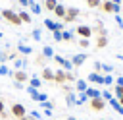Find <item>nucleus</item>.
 Segmentation results:
<instances>
[{
  "instance_id": "1",
  "label": "nucleus",
  "mask_w": 123,
  "mask_h": 120,
  "mask_svg": "<svg viewBox=\"0 0 123 120\" xmlns=\"http://www.w3.org/2000/svg\"><path fill=\"white\" fill-rule=\"evenodd\" d=\"M0 15H2V19H6L8 23H12V25H21V19H19V15H17V12L15 10H12V8H4V10H0Z\"/></svg>"
},
{
  "instance_id": "2",
  "label": "nucleus",
  "mask_w": 123,
  "mask_h": 120,
  "mask_svg": "<svg viewBox=\"0 0 123 120\" xmlns=\"http://www.w3.org/2000/svg\"><path fill=\"white\" fill-rule=\"evenodd\" d=\"M56 64H60L62 66V70H65V72H73V64H71V60H67V58H63V56H60V54H54V58H52Z\"/></svg>"
},
{
  "instance_id": "3",
  "label": "nucleus",
  "mask_w": 123,
  "mask_h": 120,
  "mask_svg": "<svg viewBox=\"0 0 123 120\" xmlns=\"http://www.w3.org/2000/svg\"><path fill=\"white\" fill-rule=\"evenodd\" d=\"M75 35H79L81 39H90V37L94 35V31H92V27H90V25H77Z\"/></svg>"
},
{
  "instance_id": "4",
  "label": "nucleus",
  "mask_w": 123,
  "mask_h": 120,
  "mask_svg": "<svg viewBox=\"0 0 123 120\" xmlns=\"http://www.w3.org/2000/svg\"><path fill=\"white\" fill-rule=\"evenodd\" d=\"M10 112H12V116H13L15 120H19L21 116H25V114H27V108H25L21 103H13V105H12V108H10Z\"/></svg>"
},
{
  "instance_id": "5",
  "label": "nucleus",
  "mask_w": 123,
  "mask_h": 120,
  "mask_svg": "<svg viewBox=\"0 0 123 120\" xmlns=\"http://www.w3.org/2000/svg\"><path fill=\"white\" fill-rule=\"evenodd\" d=\"M100 8H102V12H106V14H119V10H121L119 4H113V2H110V0H104Z\"/></svg>"
},
{
  "instance_id": "6",
  "label": "nucleus",
  "mask_w": 123,
  "mask_h": 120,
  "mask_svg": "<svg viewBox=\"0 0 123 120\" xmlns=\"http://www.w3.org/2000/svg\"><path fill=\"white\" fill-rule=\"evenodd\" d=\"M79 15H81V10H79V8H75V6H71V8H67V12H65L63 23H71V21H75Z\"/></svg>"
},
{
  "instance_id": "7",
  "label": "nucleus",
  "mask_w": 123,
  "mask_h": 120,
  "mask_svg": "<svg viewBox=\"0 0 123 120\" xmlns=\"http://www.w3.org/2000/svg\"><path fill=\"white\" fill-rule=\"evenodd\" d=\"M86 58H88L86 52H77V54H73L69 60H71V64H73L75 68H79V66H83V64L86 62Z\"/></svg>"
},
{
  "instance_id": "8",
  "label": "nucleus",
  "mask_w": 123,
  "mask_h": 120,
  "mask_svg": "<svg viewBox=\"0 0 123 120\" xmlns=\"http://www.w3.org/2000/svg\"><path fill=\"white\" fill-rule=\"evenodd\" d=\"M88 105H90V108H92V110H96V112H100V110H104V108H106V101H104L102 97L90 99V101H88Z\"/></svg>"
},
{
  "instance_id": "9",
  "label": "nucleus",
  "mask_w": 123,
  "mask_h": 120,
  "mask_svg": "<svg viewBox=\"0 0 123 120\" xmlns=\"http://www.w3.org/2000/svg\"><path fill=\"white\" fill-rule=\"evenodd\" d=\"M15 50H17L19 54H23V56L33 54V46H29V45H27V43H23V41H19V43L15 45Z\"/></svg>"
},
{
  "instance_id": "10",
  "label": "nucleus",
  "mask_w": 123,
  "mask_h": 120,
  "mask_svg": "<svg viewBox=\"0 0 123 120\" xmlns=\"http://www.w3.org/2000/svg\"><path fill=\"white\" fill-rule=\"evenodd\" d=\"M12 77H13V81H19V83H25V81H29V74L25 72V70H15L13 74H12Z\"/></svg>"
},
{
  "instance_id": "11",
  "label": "nucleus",
  "mask_w": 123,
  "mask_h": 120,
  "mask_svg": "<svg viewBox=\"0 0 123 120\" xmlns=\"http://www.w3.org/2000/svg\"><path fill=\"white\" fill-rule=\"evenodd\" d=\"M54 81L60 83V85H63L67 81V72L65 70H54Z\"/></svg>"
},
{
  "instance_id": "12",
  "label": "nucleus",
  "mask_w": 123,
  "mask_h": 120,
  "mask_svg": "<svg viewBox=\"0 0 123 120\" xmlns=\"http://www.w3.org/2000/svg\"><path fill=\"white\" fill-rule=\"evenodd\" d=\"M86 81H90V83H96V85H102V81H104V74L90 72V74L86 75Z\"/></svg>"
},
{
  "instance_id": "13",
  "label": "nucleus",
  "mask_w": 123,
  "mask_h": 120,
  "mask_svg": "<svg viewBox=\"0 0 123 120\" xmlns=\"http://www.w3.org/2000/svg\"><path fill=\"white\" fill-rule=\"evenodd\" d=\"M40 79H44V81H54V70L48 68V66H44L42 72H40Z\"/></svg>"
},
{
  "instance_id": "14",
  "label": "nucleus",
  "mask_w": 123,
  "mask_h": 120,
  "mask_svg": "<svg viewBox=\"0 0 123 120\" xmlns=\"http://www.w3.org/2000/svg\"><path fill=\"white\" fill-rule=\"evenodd\" d=\"M13 66H15V70H25L27 66H29V62H27V56H23V58H15L13 60Z\"/></svg>"
},
{
  "instance_id": "15",
  "label": "nucleus",
  "mask_w": 123,
  "mask_h": 120,
  "mask_svg": "<svg viewBox=\"0 0 123 120\" xmlns=\"http://www.w3.org/2000/svg\"><path fill=\"white\" fill-rule=\"evenodd\" d=\"M65 12H67V8H65L63 4H58V6L54 8V15H56V17H60V19H63V17H65Z\"/></svg>"
},
{
  "instance_id": "16",
  "label": "nucleus",
  "mask_w": 123,
  "mask_h": 120,
  "mask_svg": "<svg viewBox=\"0 0 123 120\" xmlns=\"http://www.w3.org/2000/svg\"><path fill=\"white\" fill-rule=\"evenodd\" d=\"M17 15H19L21 23H31V21H33V17H31V14H29L27 10H19V12H17Z\"/></svg>"
},
{
  "instance_id": "17",
  "label": "nucleus",
  "mask_w": 123,
  "mask_h": 120,
  "mask_svg": "<svg viewBox=\"0 0 123 120\" xmlns=\"http://www.w3.org/2000/svg\"><path fill=\"white\" fill-rule=\"evenodd\" d=\"M85 93H86L88 101H90V99H96V97H102V93H100V91H98L96 87H90V85L86 87V91H85Z\"/></svg>"
},
{
  "instance_id": "18",
  "label": "nucleus",
  "mask_w": 123,
  "mask_h": 120,
  "mask_svg": "<svg viewBox=\"0 0 123 120\" xmlns=\"http://www.w3.org/2000/svg\"><path fill=\"white\" fill-rule=\"evenodd\" d=\"M62 41H75V31H71V29H63L62 31Z\"/></svg>"
},
{
  "instance_id": "19",
  "label": "nucleus",
  "mask_w": 123,
  "mask_h": 120,
  "mask_svg": "<svg viewBox=\"0 0 123 120\" xmlns=\"http://www.w3.org/2000/svg\"><path fill=\"white\" fill-rule=\"evenodd\" d=\"M65 103H67V106H77V95L75 93H65Z\"/></svg>"
},
{
  "instance_id": "20",
  "label": "nucleus",
  "mask_w": 123,
  "mask_h": 120,
  "mask_svg": "<svg viewBox=\"0 0 123 120\" xmlns=\"http://www.w3.org/2000/svg\"><path fill=\"white\" fill-rule=\"evenodd\" d=\"M29 85H31V87H35V89H40L42 79H40L38 75H31V77H29Z\"/></svg>"
},
{
  "instance_id": "21",
  "label": "nucleus",
  "mask_w": 123,
  "mask_h": 120,
  "mask_svg": "<svg viewBox=\"0 0 123 120\" xmlns=\"http://www.w3.org/2000/svg\"><path fill=\"white\" fill-rule=\"evenodd\" d=\"M86 87H88V81H85V79H77V81H75V89H77V93L86 91Z\"/></svg>"
},
{
  "instance_id": "22",
  "label": "nucleus",
  "mask_w": 123,
  "mask_h": 120,
  "mask_svg": "<svg viewBox=\"0 0 123 120\" xmlns=\"http://www.w3.org/2000/svg\"><path fill=\"white\" fill-rule=\"evenodd\" d=\"M29 8H31V12H29L31 15H40V14H42V6H40V4H37V2H33Z\"/></svg>"
},
{
  "instance_id": "23",
  "label": "nucleus",
  "mask_w": 123,
  "mask_h": 120,
  "mask_svg": "<svg viewBox=\"0 0 123 120\" xmlns=\"http://www.w3.org/2000/svg\"><path fill=\"white\" fill-rule=\"evenodd\" d=\"M42 56H44V58H46V60H52V58H54V48H52V46H48V45H46V46H44V48H42Z\"/></svg>"
},
{
  "instance_id": "24",
  "label": "nucleus",
  "mask_w": 123,
  "mask_h": 120,
  "mask_svg": "<svg viewBox=\"0 0 123 120\" xmlns=\"http://www.w3.org/2000/svg\"><path fill=\"white\" fill-rule=\"evenodd\" d=\"M42 4H44V6H42L44 10H48V12H54V8L58 6V0H44Z\"/></svg>"
},
{
  "instance_id": "25",
  "label": "nucleus",
  "mask_w": 123,
  "mask_h": 120,
  "mask_svg": "<svg viewBox=\"0 0 123 120\" xmlns=\"http://www.w3.org/2000/svg\"><path fill=\"white\" fill-rule=\"evenodd\" d=\"M110 105H111V106H113V110H115V112H117V114H121V116H123V106H121V105H119V101H117V99H115V97H113V99H111V101H110Z\"/></svg>"
},
{
  "instance_id": "26",
  "label": "nucleus",
  "mask_w": 123,
  "mask_h": 120,
  "mask_svg": "<svg viewBox=\"0 0 123 120\" xmlns=\"http://www.w3.org/2000/svg\"><path fill=\"white\" fill-rule=\"evenodd\" d=\"M108 45V35H98V41H96V46L98 48H104Z\"/></svg>"
},
{
  "instance_id": "27",
  "label": "nucleus",
  "mask_w": 123,
  "mask_h": 120,
  "mask_svg": "<svg viewBox=\"0 0 123 120\" xmlns=\"http://www.w3.org/2000/svg\"><path fill=\"white\" fill-rule=\"evenodd\" d=\"M115 81H113V75L111 74H104V81H102V85H113Z\"/></svg>"
},
{
  "instance_id": "28",
  "label": "nucleus",
  "mask_w": 123,
  "mask_h": 120,
  "mask_svg": "<svg viewBox=\"0 0 123 120\" xmlns=\"http://www.w3.org/2000/svg\"><path fill=\"white\" fill-rule=\"evenodd\" d=\"M102 99H104L106 103H110V101L113 99V93H111L110 89H104V91H102Z\"/></svg>"
},
{
  "instance_id": "29",
  "label": "nucleus",
  "mask_w": 123,
  "mask_h": 120,
  "mask_svg": "<svg viewBox=\"0 0 123 120\" xmlns=\"http://www.w3.org/2000/svg\"><path fill=\"white\" fill-rule=\"evenodd\" d=\"M86 101H88V97H86V93H85V91L77 95V106H79V105H85Z\"/></svg>"
},
{
  "instance_id": "30",
  "label": "nucleus",
  "mask_w": 123,
  "mask_h": 120,
  "mask_svg": "<svg viewBox=\"0 0 123 120\" xmlns=\"http://www.w3.org/2000/svg\"><path fill=\"white\" fill-rule=\"evenodd\" d=\"M113 95H115V99L123 97V85H115L113 83Z\"/></svg>"
},
{
  "instance_id": "31",
  "label": "nucleus",
  "mask_w": 123,
  "mask_h": 120,
  "mask_svg": "<svg viewBox=\"0 0 123 120\" xmlns=\"http://www.w3.org/2000/svg\"><path fill=\"white\" fill-rule=\"evenodd\" d=\"M31 37H33V41H40L42 39V31L40 29H33L31 31Z\"/></svg>"
},
{
  "instance_id": "32",
  "label": "nucleus",
  "mask_w": 123,
  "mask_h": 120,
  "mask_svg": "<svg viewBox=\"0 0 123 120\" xmlns=\"http://www.w3.org/2000/svg\"><path fill=\"white\" fill-rule=\"evenodd\" d=\"M29 116H31V120H42V112L40 110H31Z\"/></svg>"
},
{
  "instance_id": "33",
  "label": "nucleus",
  "mask_w": 123,
  "mask_h": 120,
  "mask_svg": "<svg viewBox=\"0 0 123 120\" xmlns=\"http://www.w3.org/2000/svg\"><path fill=\"white\" fill-rule=\"evenodd\" d=\"M12 74H13V72H12L6 64H0V75H12Z\"/></svg>"
},
{
  "instance_id": "34",
  "label": "nucleus",
  "mask_w": 123,
  "mask_h": 120,
  "mask_svg": "<svg viewBox=\"0 0 123 120\" xmlns=\"http://www.w3.org/2000/svg\"><path fill=\"white\" fill-rule=\"evenodd\" d=\"M0 118L2 120H8V112H6V106H4V101L0 99Z\"/></svg>"
},
{
  "instance_id": "35",
  "label": "nucleus",
  "mask_w": 123,
  "mask_h": 120,
  "mask_svg": "<svg viewBox=\"0 0 123 120\" xmlns=\"http://www.w3.org/2000/svg\"><path fill=\"white\" fill-rule=\"evenodd\" d=\"M40 106H42V110H54V103L52 101H44V103H40Z\"/></svg>"
},
{
  "instance_id": "36",
  "label": "nucleus",
  "mask_w": 123,
  "mask_h": 120,
  "mask_svg": "<svg viewBox=\"0 0 123 120\" xmlns=\"http://www.w3.org/2000/svg\"><path fill=\"white\" fill-rule=\"evenodd\" d=\"M86 6L88 8H100L102 6V0H86Z\"/></svg>"
},
{
  "instance_id": "37",
  "label": "nucleus",
  "mask_w": 123,
  "mask_h": 120,
  "mask_svg": "<svg viewBox=\"0 0 123 120\" xmlns=\"http://www.w3.org/2000/svg\"><path fill=\"white\" fill-rule=\"evenodd\" d=\"M35 101H37V103H44V101H48V95H46V93H40V91H38V95L35 97Z\"/></svg>"
},
{
  "instance_id": "38",
  "label": "nucleus",
  "mask_w": 123,
  "mask_h": 120,
  "mask_svg": "<svg viewBox=\"0 0 123 120\" xmlns=\"http://www.w3.org/2000/svg\"><path fill=\"white\" fill-rule=\"evenodd\" d=\"M102 74H111L113 72V66H110V64H102V70H100Z\"/></svg>"
},
{
  "instance_id": "39",
  "label": "nucleus",
  "mask_w": 123,
  "mask_h": 120,
  "mask_svg": "<svg viewBox=\"0 0 123 120\" xmlns=\"http://www.w3.org/2000/svg\"><path fill=\"white\" fill-rule=\"evenodd\" d=\"M52 39L56 43H62V31H52Z\"/></svg>"
},
{
  "instance_id": "40",
  "label": "nucleus",
  "mask_w": 123,
  "mask_h": 120,
  "mask_svg": "<svg viewBox=\"0 0 123 120\" xmlns=\"http://www.w3.org/2000/svg\"><path fill=\"white\" fill-rule=\"evenodd\" d=\"M77 45H79L81 48H88V45H90V43H88V39H79V41H77Z\"/></svg>"
},
{
  "instance_id": "41",
  "label": "nucleus",
  "mask_w": 123,
  "mask_h": 120,
  "mask_svg": "<svg viewBox=\"0 0 123 120\" xmlns=\"http://www.w3.org/2000/svg\"><path fill=\"white\" fill-rule=\"evenodd\" d=\"M44 27H46L48 31H54V21H52V19H44Z\"/></svg>"
},
{
  "instance_id": "42",
  "label": "nucleus",
  "mask_w": 123,
  "mask_h": 120,
  "mask_svg": "<svg viewBox=\"0 0 123 120\" xmlns=\"http://www.w3.org/2000/svg\"><path fill=\"white\" fill-rule=\"evenodd\" d=\"M33 2H35V0H17V4H19V6H23V8H29Z\"/></svg>"
},
{
  "instance_id": "43",
  "label": "nucleus",
  "mask_w": 123,
  "mask_h": 120,
  "mask_svg": "<svg viewBox=\"0 0 123 120\" xmlns=\"http://www.w3.org/2000/svg\"><path fill=\"white\" fill-rule=\"evenodd\" d=\"M54 31H63V23L62 21H54Z\"/></svg>"
},
{
  "instance_id": "44",
  "label": "nucleus",
  "mask_w": 123,
  "mask_h": 120,
  "mask_svg": "<svg viewBox=\"0 0 123 120\" xmlns=\"http://www.w3.org/2000/svg\"><path fill=\"white\" fill-rule=\"evenodd\" d=\"M115 23H117V27H121V29H123V17H121L119 14H115Z\"/></svg>"
},
{
  "instance_id": "45",
  "label": "nucleus",
  "mask_w": 123,
  "mask_h": 120,
  "mask_svg": "<svg viewBox=\"0 0 123 120\" xmlns=\"http://www.w3.org/2000/svg\"><path fill=\"white\" fill-rule=\"evenodd\" d=\"M100 70H102V62H94V72H98V74H102Z\"/></svg>"
},
{
  "instance_id": "46",
  "label": "nucleus",
  "mask_w": 123,
  "mask_h": 120,
  "mask_svg": "<svg viewBox=\"0 0 123 120\" xmlns=\"http://www.w3.org/2000/svg\"><path fill=\"white\" fill-rule=\"evenodd\" d=\"M115 85H123V75H117L115 77Z\"/></svg>"
},
{
  "instance_id": "47",
  "label": "nucleus",
  "mask_w": 123,
  "mask_h": 120,
  "mask_svg": "<svg viewBox=\"0 0 123 120\" xmlns=\"http://www.w3.org/2000/svg\"><path fill=\"white\" fill-rule=\"evenodd\" d=\"M13 85H15V89H23V83H19V81H13Z\"/></svg>"
},
{
  "instance_id": "48",
  "label": "nucleus",
  "mask_w": 123,
  "mask_h": 120,
  "mask_svg": "<svg viewBox=\"0 0 123 120\" xmlns=\"http://www.w3.org/2000/svg\"><path fill=\"white\" fill-rule=\"evenodd\" d=\"M42 114H44V116H48V118H50V116H52V110H42Z\"/></svg>"
},
{
  "instance_id": "49",
  "label": "nucleus",
  "mask_w": 123,
  "mask_h": 120,
  "mask_svg": "<svg viewBox=\"0 0 123 120\" xmlns=\"http://www.w3.org/2000/svg\"><path fill=\"white\" fill-rule=\"evenodd\" d=\"M19 120H31V116H29V114H25V116H21Z\"/></svg>"
},
{
  "instance_id": "50",
  "label": "nucleus",
  "mask_w": 123,
  "mask_h": 120,
  "mask_svg": "<svg viewBox=\"0 0 123 120\" xmlns=\"http://www.w3.org/2000/svg\"><path fill=\"white\" fill-rule=\"evenodd\" d=\"M115 58H117V60H121V62H123V54H115Z\"/></svg>"
},
{
  "instance_id": "51",
  "label": "nucleus",
  "mask_w": 123,
  "mask_h": 120,
  "mask_svg": "<svg viewBox=\"0 0 123 120\" xmlns=\"http://www.w3.org/2000/svg\"><path fill=\"white\" fill-rule=\"evenodd\" d=\"M110 2H113V4H119V6H121V0H110Z\"/></svg>"
},
{
  "instance_id": "52",
  "label": "nucleus",
  "mask_w": 123,
  "mask_h": 120,
  "mask_svg": "<svg viewBox=\"0 0 123 120\" xmlns=\"http://www.w3.org/2000/svg\"><path fill=\"white\" fill-rule=\"evenodd\" d=\"M117 101H119V105H121V106H123V97H119V99H117Z\"/></svg>"
},
{
  "instance_id": "53",
  "label": "nucleus",
  "mask_w": 123,
  "mask_h": 120,
  "mask_svg": "<svg viewBox=\"0 0 123 120\" xmlns=\"http://www.w3.org/2000/svg\"><path fill=\"white\" fill-rule=\"evenodd\" d=\"M67 120H77V118L75 116H67Z\"/></svg>"
},
{
  "instance_id": "54",
  "label": "nucleus",
  "mask_w": 123,
  "mask_h": 120,
  "mask_svg": "<svg viewBox=\"0 0 123 120\" xmlns=\"http://www.w3.org/2000/svg\"><path fill=\"white\" fill-rule=\"evenodd\" d=\"M0 41H2V31H0Z\"/></svg>"
},
{
  "instance_id": "55",
  "label": "nucleus",
  "mask_w": 123,
  "mask_h": 120,
  "mask_svg": "<svg viewBox=\"0 0 123 120\" xmlns=\"http://www.w3.org/2000/svg\"><path fill=\"white\" fill-rule=\"evenodd\" d=\"M100 120H102V118H100Z\"/></svg>"
}]
</instances>
